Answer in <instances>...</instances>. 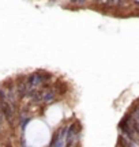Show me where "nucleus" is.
<instances>
[{"label": "nucleus", "mask_w": 139, "mask_h": 147, "mask_svg": "<svg viewBox=\"0 0 139 147\" xmlns=\"http://www.w3.org/2000/svg\"><path fill=\"white\" fill-rule=\"evenodd\" d=\"M87 0H71V3L72 4H76V5H82V4H85Z\"/></svg>", "instance_id": "f257e3e1"}]
</instances>
